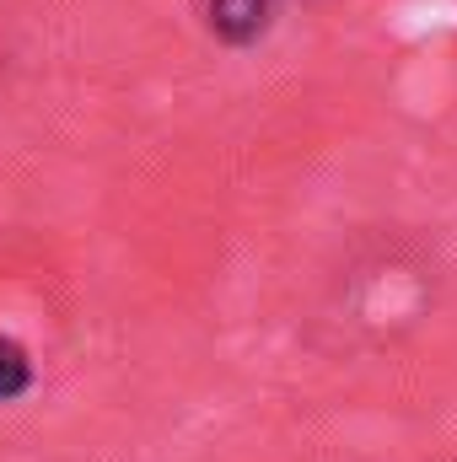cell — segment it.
<instances>
[{"instance_id": "obj_2", "label": "cell", "mask_w": 457, "mask_h": 462, "mask_svg": "<svg viewBox=\"0 0 457 462\" xmlns=\"http://www.w3.org/2000/svg\"><path fill=\"white\" fill-rule=\"evenodd\" d=\"M27 387H33V360H27V349L0 334V403L22 398Z\"/></svg>"}, {"instance_id": "obj_1", "label": "cell", "mask_w": 457, "mask_h": 462, "mask_svg": "<svg viewBox=\"0 0 457 462\" xmlns=\"http://www.w3.org/2000/svg\"><path fill=\"white\" fill-rule=\"evenodd\" d=\"M269 16H275V0H210L205 5L210 32L221 43H231V49H247L253 38H264Z\"/></svg>"}]
</instances>
